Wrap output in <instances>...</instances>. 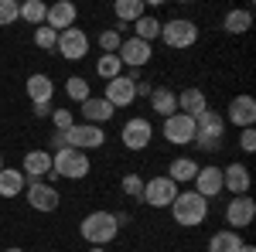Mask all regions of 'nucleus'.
Segmentation results:
<instances>
[{
	"label": "nucleus",
	"mask_w": 256,
	"mask_h": 252,
	"mask_svg": "<svg viewBox=\"0 0 256 252\" xmlns=\"http://www.w3.org/2000/svg\"><path fill=\"white\" fill-rule=\"evenodd\" d=\"M79 232L82 239L89 242V246H106V242H113L120 232V225H116V215L113 212H89L86 218H82V225H79Z\"/></svg>",
	"instance_id": "nucleus-1"
},
{
	"label": "nucleus",
	"mask_w": 256,
	"mask_h": 252,
	"mask_svg": "<svg viewBox=\"0 0 256 252\" xmlns=\"http://www.w3.org/2000/svg\"><path fill=\"white\" fill-rule=\"evenodd\" d=\"M171 212H174V222L184 225V229H195L208 218V201L198 191H178V198L171 201Z\"/></svg>",
	"instance_id": "nucleus-2"
},
{
	"label": "nucleus",
	"mask_w": 256,
	"mask_h": 252,
	"mask_svg": "<svg viewBox=\"0 0 256 252\" xmlns=\"http://www.w3.org/2000/svg\"><path fill=\"white\" fill-rule=\"evenodd\" d=\"M89 157L82 154V150H72V147H65L58 154H52V174L55 177H68V181H82V177L89 174Z\"/></svg>",
	"instance_id": "nucleus-3"
},
{
	"label": "nucleus",
	"mask_w": 256,
	"mask_h": 252,
	"mask_svg": "<svg viewBox=\"0 0 256 252\" xmlns=\"http://www.w3.org/2000/svg\"><path fill=\"white\" fill-rule=\"evenodd\" d=\"M222 133H226V119L218 116V113L205 109V113L195 116V143L202 150H216L218 143H222Z\"/></svg>",
	"instance_id": "nucleus-4"
},
{
	"label": "nucleus",
	"mask_w": 256,
	"mask_h": 252,
	"mask_svg": "<svg viewBox=\"0 0 256 252\" xmlns=\"http://www.w3.org/2000/svg\"><path fill=\"white\" fill-rule=\"evenodd\" d=\"M160 38H164L168 48H192L198 41V27H195V20H188V17H174L168 24H160Z\"/></svg>",
	"instance_id": "nucleus-5"
},
{
	"label": "nucleus",
	"mask_w": 256,
	"mask_h": 252,
	"mask_svg": "<svg viewBox=\"0 0 256 252\" xmlns=\"http://www.w3.org/2000/svg\"><path fill=\"white\" fill-rule=\"evenodd\" d=\"M174 198H178V184L168 174L144 181V198H140V201H147L150 208H171Z\"/></svg>",
	"instance_id": "nucleus-6"
},
{
	"label": "nucleus",
	"mask_w": 256,
	"mask_h": 252,
	"mask_svg": "<svg viewBox=\"0 0 256 252\" xmlns=\"http://www.w3.org/2000/svg\"><path fill=\"white\" fill-rule=\"evenodd\" d=\"M58 55L68 61H82L89 55V34L82 31V27H68V31H62L58 34Z\"/></svg>",
	"instance_id": "nucleus-7"
},
{
	"label": "nucleus",
	"mask_w": 256,
	"mask_h": 252,
	"mask_svg": "<svg viewBox=\"0 0 256 252\" xmlns=\"http://www.w3.org/2000/svg\"><path fill=\"white\" fill-rule=\"evenodd\" d=\"M68 147L72 150H96V147H102L106 143V133H102V126H92V123H76L72 130H68Z\"/></svg>",
	"instance_id": "nucleus-8"
},
{
	"label": "nucleus",
	"mask_w": 256,
	"mask_h": 252,
	"mask_svg": "<svg viewBox=\"0 0 256 252\" xmlns=\"http://www.w3.org/2000/svg\"><path fill=\"white\" fill-rule=\"evenodd\" d=\"M164 140H168V143H174V147L195 143V119L184 116V113L168 116V119H164Z\"/></svg>",
	"instance_id": "nucleus-9"
},
{
	"label": "nucleus",
	"mask_w": 256,
	"mask_h": 252,
	"mask_svg": "<svg viewBox=\"0 0 256 252\" xmlns=\"http://www.w3.org/2000/svg\"><path fill=\"white\" fill-rule=\"evenodd\" d=\"M24 194H28V205L34 208V212H55L58 208V191H55V184H44V181H31L28 188H24Z\"/></svg>",
	"instance_id": "nucleus-10"
},
{
	"label": "nucleus",
	"mask_w": 256,
	"mask_h": 252,
	"mask_svg": "<svg viewBox=\"0 0 256 252\" xmlns=\"http://www.w3.org/2000/svg\"><path fill=\"white\" fill-rule=\"evenodd\" d=\"M150 136H154V130H150V123H147L144 116L126 119V123H123V130H120V140H123V147H126V150H144V147L150 143Z\"/></svg>",
	"instance_id": "nucleus-11"
},
{
	"label": "nucleus",
	"mask_w": 256,
	"mask_h": 252,
	"mask_svg": "<svg viewBox=\"0 0 256 252\" xmlns=\"http://www.w3.org/2000/svg\"><path fill=\"white\" fill-rule=\"evenodd\" d=\"M116 58L123 61L126 68H144L147 61L154 58V48H150L147 41H140V38H126V41H123V44H120Z\"/></svg>",
	"instance_id": "nucleus-12"
},
{
	"label": "nucleus",
	"mask_w": 256,
	"mask_h": 252,
	"mask_svg": "<svg viewBox=\"0 0 256 252\" xmlns=\"http://www.w3.org/2000/svg\"><path fill=\"white\" fill-rule=\"evenodd\" d=\"M253 218H256V201L250 198V194H242V198H232V201L226 205V222H229V229H232V232L246 229Z\"/></svg>",
	"instance_id": "nucleus-13"
},
{
	"label": "nucleus",
	"mask_w": 256,
	"mask_h": 252,
	"mask_svg": "<svg viewBox=\"0 0 256 252\" xmlns=\"http://www.w3.org/2000/svg\"><path fill=\"white\" fill-rule=\"evenodd\" d=\"M226 119H229L232 126H239V130H250V126L256 123V99L253 96H236L232 102H229Z\"/></svg>",
	"instance_id": "nucleus-14"
},
{
	"label": "nucleus",
	"mask_w": 256,
	"mask_h": 252,
	"mask_svg": "<svg viewBox=\"0 0 256 252\" xmlns=\"http://www.w3.org/2000/svg\"><path fill=\"white\" fill-rule=\"evenodd\" d=\"M76 17H79V10H76V3L72 0H58V3H52L48 7V17L44 24L52 27V31H68V27H76Z\"/></svg>",
	"instance_id": "nucleus-15"
},
{
	"label": "nucleus",
	"mask_w": 256,
	"mask_h": 252,
	"mask_svg": "<svg viewBox=\"0 0 256 252\" xmlns=\"http://www.w3.org/2000/svg\"><path fill=\"white\" fill-rule=\"evenodd\" d=\"M106 102L113 106V109H126L134 99H137V92H134V82L126 75H120V78H113V82H106Z\"/></svg>",
	"instance_id": "nucleus-16"
},
{
	"label": "nucleus",
	"mask_w": 256,
	"mask_h": 252,
	"mask_svg": "<svg viewBox=\"0 0 256 252\" xmlns=\"http://www.w3.org/2000/svg\"><path fill=\"white\" fill-rule=\"evenodd\" d=\"M250 184H253V177L246 171V164H229L222 171V191H232V198H242L250 191Z\"/></svg>",
	"instance_id": "nucleus-17"
},
{
	"label": "nucleus",
	"mask_w": 256,
	"mask_h": 252,
	"mask_svg": "<svg viewBox=\"0 0 256 252\" xmlns=\"http://www.w3.org/2000/svg\"><path fill=\"white\" fill-rule=\"evenodd\" d=\"M195 191L208 201V198H216V194H222V171L218 167H198V174H195Z\"/></svg>",
	"instance_id": "nucleus-18"
},
{
	"label": "nucleus",
	"mask_w": 256,
	"mask_h": 252,
	"mask_svg": "<svg viewBox=\"0 0 256 252\" xmlns=\"http://www.w3.org/2000/svg\"><path fill=\"white\" fill-rule=\"evenodd\" d=\"M52 174V154L48 150H28L24 157V177L28 181H44Z\"/></svg>",
	"instance_id": "nucleus-19"
},
{
	"label": "nucleus",
	"mask_w": 256,
	"mask_h": 252,
	"mask_svg": "<svg viewBox=\"0 0 256 252\" xmlns=\"http://www.w3.org/2000/svg\"><path fill=\"white\" fill-rule=\"evenodd\" d=\"M79 113H82V119H86V123H92V126H102V123H110V119H113V113H116V109H113L106 99L89 96L86 102H82Z\"/></svg>",
	"instance_id": "nucleus-20"
},
{
	"label": "nucleus",
	"mask_w": 256,
	"mask_h": 252,
	"mask_svg": "<svg viewBox=\"0 0 256 252\" xmlns=\"http://www.w3.org/2000/svg\"><path fill=\"white\" fill-rule=\"evenodd\" d=\"M28 96L34 106H52V96H55V82L44 75V72H34L28 78Z\"/></svg>",
	"instance_id": "nucleus-21"
},
{
	"label": "nucleus",
	"mask_w": 256,
	"mask_h": 252,
	"mask_svg": "<svg viewBox=\"0 0 256 252\" xmlns=\"http://www.w3.org/2000/svg\"><path fill=\"white\" fill-rule=\"evenodd\" d=\"M24 188H28L24 171H18V167H4L0 171V198H18Z\"/></svg>",
	"instance_id": "nucleus-22"
},
{
	"label": "nucleus",
	"mask_w": 256,
	"mask_h": 252,
	"mask_svg": "<svg viewBox=\"0 0 256 252\" xmlns=\"http://www.w3.org/2000/svg\"><path fill=\"white\" fill-rule=\"evenodd\" d=\"M208 109V102H205V92L202 89H184L181 96H178V113H184V116L195 119L198 113H205Z\"/></svg>",
	"instance_id": "nucleus-23"
},
{
	"label": "nucleus",
	"mask_w": 256,
	"mask_h": 252,
	"mask_svg": "<svg viewBox=\"0 0 256 252\" xmlns=\"http://www.w3.org/2000/svg\"><path fill=\"white\" fill-rule=\"evenodd\" d=\"M113 14H116V20L126 27V24H134V20L144 17L147 7H144V0H116V3H113Z\"/></svg>",
	"instance_id": "nucleus-24"
},
{
	"label": "nucleus",
	"mask_w": 256,
	"mask_h": 252,
	"mask_svg": "<svg viewBox=\"0 0 256 252\" xmlns=\"http://www.w3.org/2000/svg\"><path fill=\"white\" fill-rule=\"evenodd\" d=\"M150 106H154V113L158 116H174L178 113V96L171 89H150Z\"/></svg>",
	"instance_id": "nucleus-25"
},
{
	"label": "nucleus",
	"mask_w": 256,
	"mask_h": 252,
	"mask_svg": "<svg viewBox=\"0 0 256 252\" xmlns=\"http://www.w3.org/2000/svg\"><path fill=\"white\" fill-rule=\"evenodd\" d=\"M195 174H198V164L188 160V157H178V160H171V167H168V177L174 181L178 188H181L184 181H195Z\"/></svg>",
	"instance_id": "nucleus-26"
},
{
	"label": "nucleus",
	"mask_w": 256,
	"mask_h": 252,
	"mask_svg": "<svg viewBox=\"0 0 256 252\" xmlns=\"http://www.w3.org/2000/svg\"><path fill=\"white\" fill-rule=\"evenodd\" d=\"M242 246H246V242L239 239V232L226 229V232H216V235H212V242H208V252H239Z\"/></svg>",
	"instance_id": "nucleus-27"
},
{
	"label": "nucleus",
	"mask_w": 256,
	"mask_h": 252,
	"mask_svg": "<svg viewBox=\"0 0 256 252\" xmlns=\"http://www.w3.org/2000/svg\"><path fill=\"white\" fill-rule=\"evenodd\" d=\"M250 24H253V14H250V10H229L226 20H222V27H226L229 34H246Z\"/></svg>",
	"instance_id": "nucleus-28"
},
{
	"label": "nucleus",
	"mask_w": 256,
	"mask_h": 252,
	"mask_svg": "<svg viewBox=\"0 0 256 252\" xmlns=\"http://www.w3.org/2000/svg\"><path fill=\"white\" fill-rule=\"evenodd\" d=\"M96 75H99V78H106V82H113V78L123 75V61H120L116 55H99V61H96Z\"/></svg>",
	"instance_id": "nucleus-29"
},
{
	"label": "nucleus",
	"mask_w": 256,
	"mask_h": 252,
	"mask_svg": "<svg viewBox=\"0 0 256 252\" xmlns=\"http://www.w3.org/2000/svg\"><path fill=\"white\" fill-rule=\"evenodd\" d=\"M20 17L28 20V24H34V27H41L44 17H48V7H44L41 0H24V3H20Z\"/></svg>",
	"instance_id": "nucleus-30"
},
{
	"label": "nucleus",
	"mask_w": 256,
	"mask_h": 252,
	"mask_svg": "<svg viewBox=\"0 0 256 252\" xmlns=\"http://www.w3.org/2000/svg\"><path fill=\"white\" fill-rule=\"evenodd\" d=\"M134 27H137V38L147 41V44H150L154 38H160V20L158 17H147V14H144L140 20H134Z\"/></svg>",
	"instance_id": "nucleus-31"
},
{
	"label": "nucleus",
	"mask_w": 256,
	"mask_h": 252,
	"mask_svg": "<svg viewBox=\"0 0 256 252\" xmlns=\"http://www.w3.org/2000/svg\"><path fill=\"white\" fill-rule=\"evenodd\" d=\"M65 92H68V99H72V102H79V106L92 96V92H89V82H86L82 75H72V78H68V82H65Z\"/></svg>",
	"instance_id": "nucleus-32"
},
{
	"label": "nucleus",
	"mask_w": 256,
	"mask_h": 252,
	"mask_svg": "<svg viewBox=\"0 0 256 252\" xmlns=\"http://www.w3.org/2000/svg\"><path fill=\"white\" fill-rule=\"evenodd\" d=\"M34 44H38L41 51H52V48L58 44V31H52L48 24H41V27H34Z\"/></svg>",
	"instance_id": "nucleus-33"
},
{
	"label": "nucleus",
	"mask_w": 256,
	"mask_h": 252,
	"mask_svg": "<svg viewBox=\"0 0 256 252\" xmlns=\"http://www.w3.org/2000/svg\"><path fill=\"white\" fill-rule=\"evenodd\" d=\"M120 44H123V34H120L116 27H110V31H102V34H99V48H102L106 55H116Z\"/></svg>",
	"instance_id": "nucleus-34"
},
{
	"label": "nucleus",
	"mask_w": 256,
	"mask_h": 252,
	"mask_svg": "<svg viewBox=\"0 0 256 252\" xmlns=\"http://www.w3.org/2000/svg\"><path fill=\"white\" fill-rule=\"evenodd\" d=\"M18 17H20V3L18 0H0V27L14 24Z\"/></svg>",
	"instance_id": "nucleus-35"
},
{
	"label": "nucleus",
	"mask_w": 256,
	"mask_h": 252,
	"mask_svg": "<svg viewBox=\"0 0 256 252\" xmlns=\"http://www.w3.org/2000/svg\"><path fill=\"white\" fill-rule=\"evenodd\" d=\"M52 123H55V133H68V130L76 126L72 109H52Z\"/></svg>",
	"instance_id": "nucleus-36"
},
{
	"label": "nucleus",
	"mask_w": 256,
	"mask_h": 252,
	"mask_svg": "<svg viewBox=\"0 0 256 252\" xmlns=\"http://www.w3.org/2000/svg\"><path fill=\"white\" fill-rule=\"evenodd\" d=\"M123 191H126V198H144V177L140 174H126L123 177Z\"/></svg>",
	"instance_id": "nucleus-37"
},
{
	"label": "nucleus",
	"mask_w": 256,
	"mask_h": 252,
	"mask_svg": "<svg viewBox=\"0 0 256 252\" xmlns=\"http://www.w3.org/2000/svg\"><path fill=\"white\" fill-rule=\"evenodd\" d=\"M239 147H242L246 154H253V150H256V130H253V126L239 133Z\"/></svg>",
	"instance_id": "nucleus-38"
},
{
	"label": "nucleus",
	"mask_w": 256,
	"mask_h": 252,
	"mask_svg": "<svg viewBox=\"0 0 256 252\" xmlns=\"http://www.w3.org/2000/svg\"><path fill=\"white\" fill-rule=\"evenodd\" d=\"M65 147H68V136H65V133H55V136H52V150H55V154H58V150H65Z\"/></svg>",
	"instance_id": "nucleus-39"
},
{
	"label": "nucleus",
	"mask_w": 256,
	"mask_h": 252,
	"mask_svg": "<svg viewBox=\"0 0 256 252\" xmlns=\"http://www.w3.org/2000/svg\"><path fill=\"white\" fill-rule=\"evenodd\" d=\"M34 116H52V106H34Z\"/></svg>",
	"instance_id": "nucleus-40"
},
{
	"label": "nucleus",
	"mask_w": 256,
	"mask_h": 252,
	"mask_svg": "<svg viewBox=\"0 0 256 252\" xmlns=\"http://www.w3.org/2000/svg\"><path fill=\"white\" fill-rule=\"evenodd\" d=\"M239 252H256V249H253V246H242V249H239Z\"/></svg>",
	"instance_id": "nucleus-41"
},
{
	"label": "nucleus",
	"mask_w": 256,
	"mask_h": 252,
	"mask_svg": "<svg viewBox=\"0 0 256 252\" xmlns=\"http://www.w3.org/2000/svg\"><path fill=\"white\" fill-rule=\"evenodd\" d=\"M89 252H106V249H99V246H92V249H89Z\"/></svg>",
	"instance_id": "nucleus-42"
},
{
	"label": "nucleus",
	"mask_w": 256,
	"mask_h": 252,
	"mask_svg": "<svg viewBox=\"0 0 256 252\" xmlns=\"http://www.w3.org/2000/svg\"><path fill=\"white\" fill-rule=\"evenodd\" d=\"M4 252H24V249H4Z\"/></svg>",
	"instance_id": "nucleus-43"
},
{
	"label": "nucleus",
	"mask_w": 256,
	"mask_h": 252,
	"mask_svg": "<svg viewBox=\"0 0 256 252\" xmlns=\"http://www.w3.org/2000/svg\"><path fill=\"white\" fill-rule=\"evenodd\" d=\"M0 171H4V154H0Z\"/></svg>",
	"instance_id": "nucleus-44"
}]
</instances>
